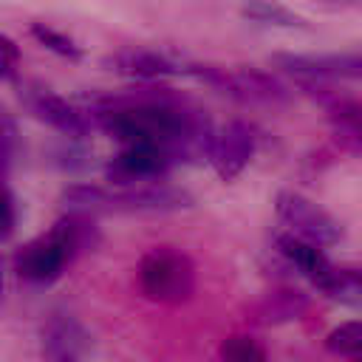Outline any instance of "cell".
<instances>
[{
	"label": "cell",
	"instance_id": "obj_1",
	"mask_svg": "<svg viewBox=\"0 0 362 362\" xmlns=\"http://www.w3.org/2000/svg\"><path fill=\"white\" fill-rule=\"evenodd\" d=\"M62 204L68 212H85V215H99V212H150V215H164V212H178L192 206V195L187 189L175 187H122V189H107V187H93V184H71L62 189Z\"/></svg>",
	"mask_w": 362,
	"mask_h": 362
},
{
	"label": "cell",
	"instance_id": "obj_2",
	"mask_svg": "<svg viewBox=\"0 0 362 362\" xmlns=\"http://www.w3.org/2000/svg\"><path fill=\"white\" fill-rule=\"evenodd\" d=\"M139 286L153 303H187L195 294V263L175 246H153L139 260Z\"/></svg>",
	"mask_w": 362,
	"mask_h": 362
},
{
	"label": "cell",
	"instance_id": "obj_3",
	"mask_svg": "<svg viewBox=\"0 0 362 362\" xmlns=\"http://www.w3.org/2000/svg\"><path fill=\"white\" fill-rule=\"evenodd\" d=\"M187 74L212 85L223 96L240 105L280 107L291 99V88L260 68H221V65H187Z\"/></svg>",
	"mask_w": 362,
	"mask_h": 362
},
{
	"label": "cell",
	"instance_id": "obj_4",
	"mask_svg": "<svg viewBox=\"0 0 362 362\" xmlns=\"http://www.w3.org/2000/svg\"><path fill=\"white\" fill-rule=\"evenodd\" d=\"M274 209H277V218L288 226V232L303 238V240H308V243L334 246L342 238L339 221L331 212H325L320 204H314L311 198H305V195H300L294 189L277 192Z\"/></svg>",
	"mask_w": 362,
	"mask_h": 362
},
{
	"label": "cell",
	"instance_id": "obj_5",
	"mask_svg": "<svg viewBox=\"0 0 362 362\" xmlns=\"http://www.w3.org/2000/svg\"><path fill=\"white\" fill-rule=\"evenodd\" d=\"M17 96H20L23 107L34 119L51 124L54 130H59L68 139H85L90 133V127H93V122H90V116H88L85 107L71 105L68 99H62L51 88H42L37 82H20Z\"/></svg>",
	"mask_w": 362,
	"mask_h": 362
},
{
	"label": "cell",
	"instance_id": "obj_6",
	"mask_svg": "<svg viewBox=\"0 0 362 362\" xmlns=\"http://www.w3.org/2000/svg\"><path fill=\"white\" fill-rule=\"evenodd\" d=\"M272 65L291 74L297 82L362 79V51H351V54H274Z\"/></svg>",
	"mask_w": 362,
	"mask_h": 362
},
{
	"label": "cell",
	"instance_id": "obj_7",
	"mask_svg": "<svg viewBox=\"0 0 362 362\" xmlns=\"http://www.w3.org/2000/svg\"><path fill=\"white\" fill-rule=\"evenodd\" d=\"M71 263H74V257L68 255V249L51 232L23 243L11 257V266H14L17 277L28 280V283H40V286L54 283Z\"/></svg>",
	"mask_w": 362,
	"mask_h": 362
},
{
	"label": "cell",
	"instance_id": "obj_8",
	"mask_svg": "<svg viewBox=\"0 0 362 362\" xmlns=\"http://www.w3.org/2000/svg\"><path fill=\"white\" fill-rule=\"evenodd\" d=\"M170 167L173 158L167 153L144 144H130L105 164V178L116 187H144L147 181L164 178Z\"/></svg>",
	"mask_w": 362,
	"mask_h": 362
},
{
	"label": "cell",
	"instance_id": "obj_9",
	"mask_svg": "<svg viewBox=\"0 0 362 362\" xmlns=\"http://www.w3.org/2000/svg\"><path fill=\"white\" fill-rule=\"evenodd\" d=\"M255 156V133L246 122L232 119L215 133V144L209 153V164L221 181H235L249 158Z\"/></svg>",
	"mask_w": 362,
	"mask_h": 362
},
{
	"label": "cell",
	"instance_id": "obj_10",
	"mask_svg": "<svg viewBox=\"0 0 362 362\" xmlns=\"http://www.w3.org/2000/svg\"><path fill=\"white\" fill-rule=\"evenodd\" d=\"M105 65L122 76H133V79H144V82L187 74L184 62H175V59H170L158 51H147V48H122V51L105 57Z\"/></svg>",
	"mask_w": 362,
	"mask_h": 362
},
{
	"label": "cell",
	"instance_id": "obj_11",
	"mask_svg": "<svg viewBox=\"0 0 362 362\" xmlns=\"http://www.w3.org/2000/svg\"><path fill=\"white\" fill-rule=\"evenodd\" d=\"M277 252L300 272V274H305L320 291H322V286L331 280V274L337 272V266L322 255V249L317 246V243H308V240H303V238H297V235H291V232H286V235H277Z\"/></svg>",
	"mask_w": 362,
	"mask_h": 362
},
{
	"label": "cell",
	"instance_id": "obj_12",
	"mask_svg": "<svg viewBox=\"0 0 362 362\" xmlns=\"http://www.w3.org/2000/svg\"><path fill=\"white\" fill-rule=\"evenodd\" d=\"M308 305L311 300L300 288H274L249 308V320L255 325H283L300 320L308 311Z\"/></svg>",
	"mask_w": 362,
	"mask_h": 362
},
{
	"label": "cell",
	"instance_id": "obj_13",
	"mask_svg": "<svg viewBox=\"0 0 362 362\" xmlns=\"http://www.w3.org/2000/svg\"><path fill=\"white\" fill-rule=\"evenodd\" d=\"M325 113H328L334 141L342 150L362 156V99L337 96L325 105Z\"/></svg>",
	"mask_w": 362,
	"mask_h": 362
},
{
	"label": "cell",
	"instance_id": "obj_14",
	"mask_svg": "<svg viewBox=\"0 0 362 362\" xmlns=\"http://www.w3.org/2000/svg\"><path fill=\"white\" fill-rule=\"evenodd\" d=\"M51 235L68 249V255L76 260L82 252H90L99 246L102 235H99V226L93 223L90 215L85 212H68L62 215L54 226H51Z\"/></svg>",
	"mask_w": 362,
	"mask_h": 362
},
{
	"label": "cell",
	"instance_id": "obj_15",
	"mask_svg": "<svg viewBox=\"0 0 362 362\" xmlns=\"http://www.w3.org/2000/svg\"><path fill=\"white\" fill-rule=\"evenodd\" d=\"M82 339H85V331L76 325V320L65 317V314H57L45 328V356H48V362L76 359V354L82 348Z\"/></svg>",
	"mask_w": 362,
	"mask_h": 362
},
{
	"label": "cell",
	"instance_id": "obj_16",
	"mask_svg": "<svg viewBox=\"0 0 362 362\" xmlns=\"http://www.w3.org/2000/svg\"><path fill=\"white\" fill-rule=\"evenodd\" d=\"M243 17L252 23H263V25H283V28H308V23L288 11L286 6L274 3V0H246L243 3Z\"/></svg>",
	"mask_w": 362,
	"mask_h": 362
},
{
	"label": "cell",
	"instance_id": "obj_17",
	"mask_svg": "<svg viewBox=\"0 0 362 362\" xmlns=\"http://www.w3.org/2000/svg\"><path fill=\"white\" fill-rule=\"evenodd\" d=\"M322 294L337 303L362 308V269H337L322 286Z\"/></svg>",
	"mask_w": 362,
	"mask_h": 362
},
{
	"label": "cell",
	"instance_id": "obj_18",
	"mask_svg": "<svg viewBox=\"0 0 362 362\" xmlns=\"http://www.w3.org/2000/svg\"><path fill=\"white\" fill-rule=\"evenodd\" d=\"M325 348L337 356H362V320H348L328 331Z\"/></svg>",
	"mask_w": 362,
	"mask_h": 362
},
{
	"label": "cell",
	"instance_id": "obj_19",
	"mask_svg": "<svg viewBox=\"0 0 362 362\" xmlns=\"http://www.w3.org/2000/svg\"><path fill=\"white\" fill-rule=\"evenodd\" d=\"M221 362H266V348L249 334H232L218 348Z\"/></svg>",
	"mask_w": 362,
	"mask_h": 362
},
{
	"label": "cell",
	"instance_id": "obj_20",
	"mask_svg": "<svg viewBox=\"0 0 362 362\" xmlns=\"http://www.w3.org/2000/svg\"><path fill=\"white\" fill-rule=\"evenodd\" d=\"M31 37H34L40 45H45L48 51H54V54H59V57H65V59H79V57H82V48H79L68 34H62V31L45 25V23H34V25H31Z\"/></svg>",
	"mask_w": 362,
	"mask_h": 362
},
{
	"label": "cell",
	"instance_id": "obj_21",
	"mask_svg": "<svg viewBox=\"0 0 362 362\" xmlns=\"http://www.w3.org/2000/svg\"><path fill=\"white\" fill-rule=\"evenodd\" d=\"M0 51H3V62H0V74L3 79H14V71L20 65V51H17V42L11 37H0Z\"/></svg>",
	"mask_w": 362,
	"mask_h": 362
},
{
	"label": "cell",
	"instance_id": "obj_22",
	"mask_svg": "<svg viewBox=\"0 0 362 362\" xmlns=\"http://www.w3.org/2000/svg\"><path fill=\"white\" fill-rule=\"evenodd\" d=\"M14 141H17L14 119L8 113H3V167H6V175H8L11 161H14Z\"/></svg>",
	"mask_w": 362,
	"mask_h": 362
},
{
	"label": "cell",
	"instance_id": "obj_23",
	"mask_svg": "<svg viewBox=\"0 0 362 362\" xmlns=\"http://www.w3.org/2000/svg\"><path fill=\"white\" fill-rule=\"evenodd\" d=\"M14 226H17V204H14V192H11V187L6 184V221H3V240H8V238H11Z\"/></svg>",
	"mask_w": 362,
	"mask_h": 362
},
{
	"label": "cell",
	"instance_id": "obj_24",
	"mask_svg": "<svg viewBox=\"0 0 362 362\" xmlns=\"http://www.w3.org/2000/svg\"><path fill=\"white\" fill-rule=\"evenodd\" d=\"M328 3H334V6H356L362 0H328Z\"/></svg>",
	"mask_w": 362,
	"mask_h": 362
},
{
	"label": "cell",
	"instance_id": "obj_25",
	"mask_svg": "<svg viewBox=\"0 0 362 362\" xmlns=\"http://www.w3.org/2000/svg\"><path fill=\"white\" fill-rule=\"evenodd\" d=\"M356 362H362V356H359V359H356Z\"/></svg>",
	"mask_w": 362,
	"mask_h": 362
},
{
	"label": "cell",
	"instance_id": "obj_26",
	"mask_svg": "<svg viewBox=\"0 0 362 362\" xmlns=\"http://www.w3.org/2000/svg\"><path fill=\"white\" fill-rule=\"evenodd\" d=\"M71 362H79V359H71Z\"/></svg>",
	"mask_w": 362,
	"mask_h": 362
}]
</instances>
